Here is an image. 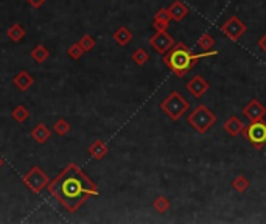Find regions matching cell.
Returning a JSON list of instances; mask_svg holds the SVG:
<instances>
[{
    "label": "cell",
    "mask_w": 266,
    "mask_h": 224,
    "mask_svg": "<svg viewBox=\"0 0 266 224\" xmlns=\"http://www.w3.org/2000/svg\"><path fill=\"white\" fill-rule=\"evenodd\" d=\"M50 195L64 209L75 213L92 196H98V187L77 164H69L47 185Z\"/></svg>",
    "instance_id": "obj_1"
},
{
    "label": "cell",
    "mask_w": 266,
    "mask_h": 224,
    "mask_svg": "<svg viewBox=\"0 0 266 224\" xmlns=\"http://www.w3.org/2000/svg\"><path fill=\"white\" fill-rule=\"evenodd\" d=\"M213 46H215V39H213V36L210 34V33H204V34L198 39V47H199L201 50H204V51L212 50Z\"/></svg>",
    "instance_id": "obj_22"
},
{
    "label": "cell",
    "mask_w": 266,
    "mask_h": 224,
    "mask_svg": "<svg viewBox=\"0 0 266 224\" xmlns=\"http://www.w3.org/2000/svg\"><path fill=\"white\" fill-rule=\"evenodd\" d=\"M84 53H86V51L81 49V46H80L78 42H77V44H73V46L69 47V56H70L72 59H75V61L80 59L82 55H84Z\"/></svg>",
    "instance_id": "obj_27"
},
{
    "label": "cell",
    "mask_w": 266,
    "mask_h": 224,
    "mask_svg": "<svg viewBox=\"0 0 266 224\" xmlns=\"http://www.w3.org/2000/svg\"><path fill=\"white\" fill-rule=\"evenodd\" d=\"M50 137H52V131H50V128L47 126V124H44V123L36 124V126L33 128V131H31V139L36 143H41V145L47 142Z\"/></svg>",
    "instance_id": "obj_16"
},
{
    "label": "cell",
    "mask_w": 266,
    "mask_h": 224,
    "mask_svg": "<svg viewBox=\"0 0 266 224\" xmlns=\"http://www.w3.org/2000/svg\"><path fill=\"white\" fill-rule=\"evenodd\" d=\"M78 44L81 46V49L87 53V51H90V50H94V47H95V39H94L90 34H84V36H82V38L78 41Z\"/></svg>",
    "instance_id": "obj_26"
},
{
    "label": "cell",
    "mask_w": 266,
    "mask_h": 224,
    "mask_svg": "<svg viewBox=\"0 0 266 224\" xmlns=\"http://www.w3.org/2000/svg\"><path fill=\"white\" fill-rule=\"evenodd\" d=\"M8 38H10L13 42H19L25 38V30L21 24H14L10 26V30H8Z\"/></svg>",
    "instance_id": "obj_20"
},
{
    "label": "cell",
    "mask_w": 266,
    "mask_h": 224,
    "mask_svg": "<svg viewBox=\"0 0 266 224\" xmlns=\"http://www.w3.org/2000/svg\"><path fill=\"white\" fill-rule=\"evenodd\" d=\"M241 134L254 148L262 149L266 145V122L263 120L251 122L247 126H244Z\"/></svg>",
    "instance_id": "obj_6"
},
{
    "label": "cell",
    "mask_w": 266,
    "mask_h": 224,
    "mask_svg": "<svg viewBox=\"0 0 266 224\" xmlns=\"http://www.w3.org/2000/svg\"><path fill=\"white\" fill-rule=\"evenodd\" d=\"M223 129L226 131V134H229L231 137H237L238 134H241L244 129V123L237 117V115H232L229 117L224 123H223Z\"/></svg>",
    "instance_id": "obj_12"
},
{
    "label": "cell",
    "mask_w": 266,
    "mask_h": 224,
    "mask_svg": "<svg viewBox=\"0 0 266 224\" xmlns=\"http://www.w3.org/2000/svg\"><path fill=\"white\" fill-rule=\"evenodd\" d=\"M22 182L27 189H30V192H33L34 195L41 193L44 189H47V185L50 184L49 176L45 174V172L41 167H31L28 172H27L22 176Z\"/></svg>",
    "instance_id": "obj_5"
},
{
    "label": "cell",
    "mask_w": 266,
    "mask_h": 224,
    "mask_svg": "<svg viewBox=\"0 0 266 224\" xmlns=\"http://www.w3.org/2000/svg\"><path fill=\"white\" fill-rule=\"evenodd\" d=\"M187 123L199 134H206L215 126L216 123V114H213L207 106L199 104L196 109L191 111L187 117Z\"/></svg>",
    "instance_id": "obj_3"
},
{
    "label": "cell",
    "mask_w": 266,
    "mask_h": 224,
    "mask_svg": "<svg viewBox=\"0 0 266 224\" xmlns=\"http://www.w3.org/2000/svg\"><path fill=\"white\" fill-rule=\"evenodd\" d=\"M49 56H50V51L45 49L42 44H41V46H36L33 49V51H31V59L34 62H38V64H42V62H45V61L49 59Z\"/></svg>",
    "instance_id": "obj_18"
},
{
    "label": "cell",
    "mask_w": 266,
    "mask_h": 224,
    "mask_svg": "<svg viewBox=\"0 0 266 224\" xmlns=\"http://www.w3.org/2000/svg\"><path fill=\"white\" fill-rule=\"evenodd\" d=\"M232 189L237 192V193H244L247 189H249V179H247L246 176H241V174H238L234 177V181H232Z\"/></svg>",
    "instance_id": "obj_19"
},
{
    "label": "cell",
    "mask_w": 266,
    "mask_h": 224,
    "mask_svg": "<svg viewBox=\"0 0 266 224\" xmlns=\"http://www.w3.org/2000/svg\"><path fill=\"white\" fill-rule=\"evenodd\" d=\"M174 44L176 42H174L173 36L168 34L167 31H156V34H153L150 39V46L154 49V51H158L159 55H165Z\"/></svg>",
    "instance_id": "obj_8"
},
{
    "label": "cell",
    "mask_w": 266,
    "mask_h": 224,
    "mask_svg": "<svg viewBox=\"0 0 266 224\" xmlns=\"http://www.w3.org/2000/svg\"><path fill=\"white\" fill-rule=\"evenodd\" d=\"M241 114L244 115L246 119H249L251 122L263 120V117L266 115V107L259 100H257V98H252V100L243 107Z\"/></svg>",
    "instance_id": "obj_9"
},
{
    "label": "cell",
    "mask_w": 266,
    "mask_h": 224,
    "mask_svg": "<svg viewBox=\"0 0 266 224\" xmlns=\"http://www.w3.org/2000/svg\"><path fill=\"white\" fill-rule=\"evenodd\" d=\"M171 22V17L168 14L167 8H160L158 11V14L154 16V21H153V28L156 31H167V28L170 26Z\"/></svg>",
    "instance_id": "obj_13"
},
{
    "label": "cell",
    "mask_w": 266,
    "mask_h": 224,
    "mask_svg": "<svg viewBox=\"0 0 266 224\" xmlns=\"http://www.w3.org/2000/svg\"><path fill=\"white\" fill-rule=\"evenodd\" d=\"M70 124L67 120H64V119H59L56 123L53 124V131L58 134L59 137H64V136H67V134L70 132Z\"/></svg>",
    "instance_id": "obj_25"
},
{
    "label": "cell",
    "mask_w": 266,
    "mask_h": 224,
    "mask_svg": "<svg viewBox=\"0 0 266 224\" xmlns=\"http://www.w3.org/2000/svg\"><path fill=\"white\" fill-rule=\"evenodd\" d=\"M131 59L135 62L137 66H145L146 62L150 61V53L146 51L145 49H137L134 53H133V56H131Z\"/></svg>",
    "instance_id": "obj_24"
},
{
    "label": "cell",
    "mask_w": 266,
    "mask_h": 224,
    "mask_svg": "<svg viewBox=\"0 0 266 224\" xmlns=\"http://www.w3.org/2000/svg\"><path fill=\"white\" fill-rule=\"evenodd\" d=\"M2 167H3V159L0 157V168H2Z\"/></svg>",
    "instance_id": "obj_30"
},
{
    "label": "cell",
    "mask_w": 266,
    "mask_h": 224,
    "mask_svg": "<svg viewBox=\"0 0 266 224\" xmlns=\"http://www.w3.org/2000/svg\"><path fill=\"white\" fill-rule=\"evenodd\" d=\"M107 151H109V148H107V145L103 142V140H95V142H92V145L89 147V154L92 156L95 160H102V159H105V156L107 154Z\"/></svg>",
    "instance_id": "obj_17"
},
{
    "label": "cell",
    "mask_w": 266,
    "mask_h": 224,
    "mask_svg": "<svg viewBox=\"0 0 266 224\" xmlns=\"http://www.w3.org/2000/svg\"><path fill=\"white\" fill-rule=\"evenodd\" d=\"M33 81H34V78H33L27 70L19 72V74H17V75L14 76V79H13L14 86L19 89L21 92H27V91H28V89L31 87V84H33Z\"/></svg>",
    "instance_id": "obj_14"
},
{
    "label": "cell",
    "mask_w": 266,
    "mask_h": 224,
    "mask_svg": "<svg viewBox=\"0 0 266 224\" xmlns=\"http://www.w3.org/2000/svg\"><path fill=\"white\" fill-rule=\"evenodd\" d=\"M257 46H259V49H260L262 51L266 53V34H263L262 38L259 39V42H257Z\"/></svg>",
    "instance_id": "obj_28"
},
{
    "label": "cell",
    "mask_w": 266,
    "mask_h": 224,
    "mask_svg": "<svg viewBox=\"0 0 266 224\" xmlns=\"http://www.w3.org/2000/svg\"><path fill=\"white\" fill-rule=\"evenodd\" d=\"M11 117L17 122V123H24L25 120H28L30 119V111L27 109L25 106H16L13 112H11Z\"/></svg>",
    "instance_id": "obj_21"
},
{
    "label": "cell",
    "mask_w": 266,
    "mask_h": 224,
    "mask_svg": "<svg viewBox=\"0 0 266 224\" xmlns=\"http://www.w3.org/2000/svg\"><path fill=\"white\" fill-rule=\"evenodd\" d=\"M27 2H28L33 8H41L47 0H27Z\"/></svg>",
    "instance_id": "obj_29"
},
{
    "label": "cell",
    "mask_w": 266,
    "mask_h": 224,
    "mask_svg": "<svg viewBox=\"0 0 266 224\" xmlns=\"http://www.w3.org/2000/svg\"><path fill=\"white\" fill-rule=\"evenodd\" d=\"M112 39L115 41L117 46L126 47L128 44L133 41V31L128 28V26H118L112 34Z\"/></svg>",
    "instance_id": "obj_15"
},
{
    "label": "cell",
    "mask_w": 266,
    "mask_h": 224,
    "mask_svg": "<svg viewBox=\"0 0 266 224\" xmlns=\"http://www.w3.org/2000/svg\"><path fill=\"white\" fill-rule=\"evenodd\" d=\"M216 55H218V51H215V50L203 51L196 55V53L191 51L184 42H178L165 53L162 58V62L173 72L174 75L182 78L198 64L199 59L209 58V56H216Z\"/></svg>",
    "instance_id": "obj_2"
},
{
    "label": "cell",
    "mask_w": 266,
    "mask_h": 224,
    "mask_svg": "<svg viewBox=\"0 0 266 224\" xmlns=\"http://www.w3.org/2000/svg\"><path fill=\"white\" fill-rule=\"evenodd\" d=\"M167 10H168V14L171 17V21H174V22L184 21L186 17L188 16V13H190L188 6L184 2H181V0H174V2L167 8Z\"/></svg>",
    "instance_id": "obj_11"
},
{
    "label": "cell",
    "mask_w": 266,
    "mask_h": 224,
    "mask_svg": "<svg viewBox=\"0 0 266 224\" xmlns=\"http://www.w3.org/2000/svg\"><path fill=\"white\" fill-rule=\"evenodd\" d=\"M247 31V26L243 21L238 19L237 16H231L229 19L221 25V33L231 41H238L241 36Z\"/></svg>",
    "instance_id": "obj_7"
},
{
    "label": "cell",
    "mask_w": 266,
    "mask_h": 224,
    "mask_svg": "<svg viewBox=\"0 0 266 224\" xmlns=\"http://www.w3.org/2000/svg\"><path fill=\"white\" fill-rule=\"evenodd\" d=\"M153 207L158 213H165L170 210V199L165 198V196H158L154 201H153Z\"/></svg>",
    "instance_id": "obj_23"
},
{
    "label": "cell",
    "mask_w": 266,
    "mask_h": 224,
    "mask_svg": "<svg viewBox=\"0 0 266 224\" xmlns=\"http://www.w3.org/2000/svg\"><path fill=\"white\" fill-rule=\"evenodd\" d=\"M190 107V103L187 101V98L179 94L178 91H173L167 98H163L160 101V111L163 114H167L171 120H179Z\"/></svg>",
    "instance_id": "obj_4"
},
{
    "label": "cell",
    "mask_w": 266,
    "mask_h": 224,
    "mask_svg": "<svg viewBox=\"0 0 266 224\" xmlns=\"http://www.w3.org/2000/svg\"><path fill=\"white\" fill-rule=\"evenodd\" d=\"M186 87H187V92L190 95H193L195 98H201L210 89V84H209L207 79H204L201 75H196L190 79Z\"/></svg>",
    "instance_id": "obj_10"
}]
</instances>
